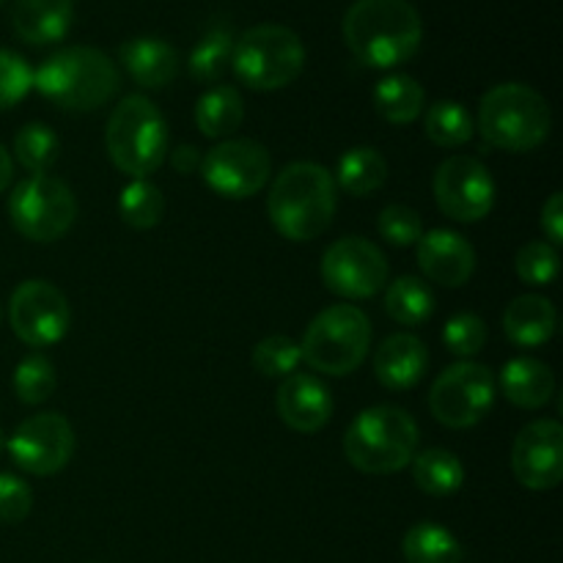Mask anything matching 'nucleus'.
I'll return each mask as SVG.
<instances>
[{
  "label": "nucleus",
  "instance_id": "f257e3e1",
  "mask_svg": "<svg viewBox=\"0 0 563 563\" xmlns=\"http://www.w3.org/2000/svg\"><path fill=\"white\" fill-rule=\"evenodd\" d=\"M341 33L361 64L394 69L418 53L423 22L410 0H355L346 9Z\"/></svg>",
  "mask_w": 563,
  "mask_h": 563
},
{
  "label": "nucleus",
  "instance_id": "f03ea898",
  "mask_svg": "<svg viewBox=\"0 0 563 563\" xmlns=\"http://www.w3.org/2000/svg\"><path fill=\"white\" fill-rule=\"evenodd\" d=\"M339 207L333 174L317 163L286 165L267 196L269 223L291 242H311L330 229Z\"/></svg>",
  "mask_w": 563,
  "mask_h": 563
},
{
  "label": "nucleus",
  "instance_id": "7ed1b4c3",
  "mask_svg": "<svg viewBox=\"0 0 563 563\" xmlns=\"http://www.w3.org/2000/svg\"><path fill=\"white\" fill-rule=\"evenodd\" d=\"M121 75L97 47H64L33 71V88L64 110L91 113L119 93Z\"/></svg>",
  "mask_w": 563,
  "mask_h": 563
},
{
  "label": "nucleus",
  "instance_id": "20e7f679",
  "mask_svg": "<svg viewBox=\"0 0 563 563\" xmlns=\"http://www.w3.org/2000/svg\"><path fill=\"white\" fill-rule=\"evenodd\" d=\"M418 423L396 405L363 410L344 434V454L352 467L368 476L405 471L418 451Z\"/></svg>",
  "mask_w": 563,
  "mask_h": 563
},
{
  "label": "nucleus",
  "instance_id": "39448f33",
  "mask_svg": "<svg viewBox=\"0 0 563 563\" xmlns=\"http://www.w3.org/2000/svg\"><path fill=\"white\" fill-rule=\"evenodd\" d=\"M553 126L548 99L526 82H500L478 104V132L500 152H533Z\"/></svg>",
  "mask_w": 563,
  "mask_h": 563
},
{
  "label": "nucleus",
  "instance_id": "423d86ee",
  "mask_svg": "<svg viewBox=\"0 0 563 563\" xmlns=\"http://www.w3.org/2000/svg\"><path fill=\"white\" fill-rule=\"evenodd\" d=\"M104 143L121 174L148 179L168 157V124L152 99L130 93L115 104Z\"/></svg>",
  "mask_w": 563,
  "mask_h": 563
},
{
  "label": "nucleus",
  "instance_id": "0eeeda50",
  "mask_svg": "<svg viewBox=\"0 0 563 563\" xmlns=\"http://www.w3.org/2000/svg\"><path fill=\"white\" fill-rule=\"evenodd\" d=\"M306 66V44L291 27L264 22L240 33L231 53V69L253 91L291 86Z\"/></svg>",
  "mask_w": 563,
  "mask_h": 563
},
{
  "label": "nucleus",
  "instance_id": "6e6552de",
  "mask_svg": "<svg viewBox=\"0 0 563 563\" xmlns=\"http://www.w3.org/2000/svg\"><path fill=\"white\" fill-rule=\"evenodd\" d=\"M372 322L357 306H330L313 317L302 335V361L319 374L344 377L352 374L368 355Z\"/></svg>",
  "mask_w": 563,
  "mask_h": 563
},
{
  "label": "nucleus",
  "instance_id": "1a4fd4ad",
  "mask_svg": "<svg viewBox=\"0 0 563 563\" xmlns=\"http://www.w3.org/2000/svg\"><path fill=\"white\" fill-rule=\"evenodd\" d=\"M77 201L69 185L49 174L27 176L9 196V220L20 236L31 242L60 240L75 225Z\"/></svg>",
  "mask_w": 563,
  "mask_h": 563
},
{
  "label": "nucleus",
  "instance_id": "9d476101",
  "mask_svg": "<svg viewBox=\"0 0 563 563\" xmlns=\"http://www.w3.org/2000/svg\"><path fill=\"white\" fill-rule=\"evenodd\" d=\"M495 390H498V379L493 368L476 361L454 363L434 379L429 410L443 427L471 429L493 410Z\"/></svg>",
  "mask_w": 563,
  "mask_h": 563
},
{
  "label": "nucleus",
  "instance_id": "9b49d317",
  "mask_svg": "<svg viewBox=\"0 0 563 563\" xmlns=\"http://www.w3.org/2000/svg\"><path fill=\"white\" fill-rule=\"evenodd\" d=\"M201 176L212 192L229 201L256 196L273 174V157L251 137H229L201 157Z\"/></svg>",
  "mask_w": 563,
  "mask_h": 563
},
{
  "label": "nucleus",
  "instance_id": "f8f14e48",
  "mask_svg": "<svg viewBox=\"0 0 563 563\" xmlns=\"http://www.w3.org/2000/svg\"><path fill=\"white\" fill-rule=\"evenodd\" d=\"M11 330L22 344L47 350L58 344L71 324V308L64 291L49 280H25L9 300Z\"/></svg>",
  "mask_w": 563,
  "mask_h": 563
},
{
  "label": "nucleus",
  "instance_id": "ddd939ff",
  "mask_svg": "<svg viewBox=\"0 0 563 563\" xmlns=\"http://www.w3.org/2000/svg\"><path fill=\"white\" fill-rule=\"evenodd\" d=\"M495 187L493 174L482 159L471 154H456L449 157L434 174V198L443 209L445 218L456 223H478L487 218L495 207Z\"/></svg>",
  "mask_w": 563,
  "mask_h": 563
},
{
  "label": "nucleus",
  "instance_id": "4468645a",
  "mask_svg": "<svg viewBox=\"0 0 563 563\" xmlns=\"http://www.w3.org/2000/svg\"><path fill=\"white\" fill-rule=\"evenodd\" d=\"M388 258L363 236H344L322 256V280L333 295L366 300L388 286Z\"/></svg>",
  "mask_w": 563,
  "mask_h": 563
},
{
  "label": "nucleus",
  "instance_id": "2eb2a0df",
  "mask_svg": "<svg viewBox=\"0 0 563 563\" xmlns=\"http://www.w3.org/2000/svg\"><path fill=\"white\" fill-rule=\"evenodd\" d=\"M5 451L20 471L31 476H55L75 454V429L60 412H38L14 429Z\"/></svg>",
  "mask_w": 563,
  "mask_h": 563
},
{
  "label": "nucleus",
  "instance_id": "dca6fc26",
  "mask_svg": "<svg viewBox=\"0 0 563 563\" xmlns=\"http://www.w3.org/2000/svg\"><path fill=\"white\" fill-rule=\"evenodd\" d=\"M511 471L528 489H555L563 478V429L559 421H533L511 445Z\"/></svg>",
  "mask_w": 563,
  "mask_h": 563
},
{
  "label": "nucleus",
  "instance_id": "f3484780",
  "mask_svg": "<svg viewBox=\"0 0 563 563\" xmlns=\"http://www.w3.org/2000/svg\"><path fill=\"white\" fill-rule=\"evenodd\" d=\"M416 256L423 275L449 289L465 286L476 273V251L465 236L451 229L423 231Z\"/></svg>",
  "mask_w": 563,
  "mask_h": 563
},
{
  "label": "nucleus",
  "instance_id": "a211bd4d",
  "mask_svg": "<svg viewBox=\"0 0 563 563\" xmlns=\"http://www.w3.org/2000/svg\"><path fill=\"white\" fill-rule=\"evenodd\" d=\"M280 421L302 434H313L333 416V396L330 388L313 374H291L280 383L275 396Z\"/></svg>",
  "mask_w": 563,
  "mask_h": 563
},
{
  "label": "nucleus",
  "instance_id": "6ab92c4d",
  "mask_svg": "<svg viewBox=\"0 0 563 563\" xmlns=\"http://www.w3.org/2000/svg\"><path fill=\"white\" fill-rule=\"evenodd\" d=\"M429 350L418 335L394 333L374 355V374L388 390H410L427 377Z\"/></svg>",
  "mask_w": 563,
  "mask_h": 563
},
{
  "label": "nucleus",
  "instance_id": "aec40b11",
  "mask_svg": "<svg viewBox=\"0 0 563 563\" xmlns=\"http://www.w3.org/2000/svg\"><path fill=\"white\" fill-rule=\"evenodd\" d=\"M119 58L126 75L146 91H159L179 75V53L157 36H135L121 44Z\"/></svg>",
  "mask_w": 563,
  "mask_h": 563
},
{
  "label": "nucleus",
  "instance_id": "412c9836",
  "mask_svg": "<svg viewBox=\"0 0 563 563\" xmlns=\"http://www.w3.org/2000/svg\"><path fill=\"white\" fill-rule=\"evenodd\" d=\"M75 22V0H14L11 27L33 47L60 42Z\"/></svg>",
  "mask_w": 563,
  "mask_h": 563
},
{
  "label": "nucleus",
  "instance_id": "4be33fe9",
  "mask_svg": "<svg viewBox=\"0 0 563 563\" xmlns=\"http://www.w3.org/2000/svg\"><path fill=\"white\" fill-rule=\"evenodd\" d=\"M559 328V313L555 306L542 295H522L511 300L504 311V330L506 339L515 346H533L548 344Z\"/></svg>",
  "mask_w": 563,
  "mask_h": 563
},
{
  "label": "nucleus",
  "instance_id": "5701e85b",
  "mask_svg": "<svg viewBox=\"0 0 563 563\" xmlns=\"http://www.w3.org/2000/svg\"><path fill=\"white\" fill-rule=\"evenodd\" d=\"M500 394L522 410H539L555 394V374L537 357H515L500 372Z\"/></svg>",
  "mask_w": 563,
  "mask_h": 563
},
{
  "label": "nucleus",
  "instance_id": "b1692460",
  "mask_svg": "<svg viewBox=\"0 0 563 563\" xmlns=\"http://www.w3.org/2000/svg\"><path fill=\"white\" fill-rule=\"evenodd\" d=\"M245 119V102L234 86H212L196 102V126L212 141H229Z\"/></svg>",
  "mask_w": 563,
  "mask_h": 563
},
{
  "label": "nucleus",
  "instance_id": "393cba45",
  "mask_svg": "<svg viewBox=\"0 0 563 563\" xmlns=\"http://www.w3.org/2000/svg\"><path fill=\"white\" fill-rule=\"evenodd\" d=\"M335 187L355 198H366L383 190L388 181V159L374 146H355L341 154L335 165Z\"/></svg>",
  "mask_w": 563,
  "mask_h": 563
},
{
  "label": "nucleus",
  "instance_id": "a878e982",
  "mask_svg": "<svg viewBox=\"0 0 563 563\" xmlns=\"http://www.w3.org/2000/svg\"><path fill=\"white\" fill-rule=\"evenodd\" d=\"M412 482L421 493L434 495V498H449L460 493L465 484V467L454 451L427 449L412 456Z\"/></svg>",
  "mask_w": 563,
  "mask_h": 563
},
{
  "label": "nucleus",
  "instance_id": "bb28decb",
  "mask_svg": "<svg viewBox=\"0 0 563 563\" xmlns=\"http://www.w3.org/2000/svg\"><path fill=\"white\" fill-rule=\"evenodd\" d=\"M427 91L410 75H388L374 88V110L390 124H410L423 113Z\"/></svg>",
  "mask_w": 563,
  "mask_h": 563
},
{
  "label": "nucleus",
  "instance_id": "cd10ccee",
  "mask_svg": "<svg viewBox=\"0 0 563 563\" xmlns=\"http://www.w3.org/2000/svg\"><path fill=\"white\" fill-rule=\"evenodd\" d=\"M385 313L405 328H418L434 313V295L427 280L416 275H401L385 291Z\"/></svg>",
  "mask_w": 563,
  "mask_h": 563
},
{
  "label": "nucleus",
  "instance_id": "c85d7f7f",
  "mask_svg": "<svg viewBox=\"0 0 563 563\" xmlns=\"http://www.w3.org/2000/svg\"><path fill=\"white\" fill-rule=\"evenodd\" d=\"M407 563H462V544L438 522H418L401 539Z\"/></svg>",
  "mask_w": 563,
  "mask_h": 563
},
{
  "label": "nucleus",
  "instance_id": "c756f323",
  "mask_svg": "<svg viewBox=\"0 0 563 563\" xmlns=\"http://www.w3.org/2000/svg\"><path fill=\"white\" fill-rule=\"evenodd\" d=\"M423 132L438 146L460 148L473 141V135H476V121H473L471 110L462 102L440 99L423 115Z\"/></svg>",
  "mask_w": 563,
  "mask_h": 563
},
{
  "label": "nucleus",
  "instance_id": "7c9ffc66",
  "mask_svg": "<svg viewBox=\"0 0 563 563\" xmlns=\"http://www.w3.org/2000/svg\"><path fill=\"white\" fill-rule=\"evenodd\" d=\"M234 33L229 25H212L201 36V42L192 47L187 69L192 80L198 82H218L231 66V53H234Z\"/></svg>",
  "mask_w": 563,
  "mask_h": 563
},
{
  "label": "nucleus",
  "instance_id": "2f4dec72",
  "mask_svg": "<svg viewBox=\"0 0 563 563\" xmlns=\"http://www.w3.org/2000/svg\"><path fill=\"white\" fill-rule=\"evenodd\" d=\"M60 152V141L47 124H25L14 135V157L31 176L47 174Z\"/></svg>",
  "mask_w": 563,
  "mask_h": 563
},
{
  "label": "nucleus",
  "instance_id": "473e14b6",
  "mask_svg": "<svg viewBox=\"0 0 563 563\" xmlns=\"http://www.w3.org/2000/svg\"><path fill=\"white\" fill-rule=\"evenodd\" d=\"M121 220L132 229H154L165 214V196L148 179H132L119 196Z\"/></svg>",
  "mask_w": 563,
  "mask_h": 563
},
{
  "label": "nucleus",
  "instance_id": "72a5a7b5",
  "mask_svg": "<svg viewBox=\"0 0 563 563\" xmlns=\"http://www.w3.org/2000/svg\"><path fill=\"white\" fill-rule=\"evenodd\" d=\"M11 385H14V394L22 405H44L53 396L58 377H55L53 363L38 355V352H33L14 368Z\"/></svg>",
  "mask_w": 563,
  "mask_h": 563
},
{
  "label": "nucleus",
  "instance_id": "f704fd0d",
  "mask_svg": "<svg viewBox=\"0 0 563 563\" xmlns=\"http://www.w3.org/2000/svg\"><path fill=\"white\" fill-rule=\"evenodd\" d=\"M253 368L264 377H291L302 361L300 344L289 335H267L253 346Z\"/></svg>",
  "mask_w": 563,
  "mask_h": 563
},
{
  "label": "nucleus",
  "instance_id": "c9c22d12",
  "mask_svg": "<svg viewBox=\"0 0 563 563\" xmlns=\"http://www.w3.org/2000/svg\"><path fill=\"white\" fill-rule=\"evenodd\" d=\"M561 256L550 242L533 240L517 251L515 269L528 286H550L559 278Z\"/></svg>",
  "mask_w": 563,
  "mask_h": 563
},
{
  "label": "nucleus",
  "instance_id": "e433bc0d",
  "mask_svg": "<svg viewBox=\"0 0 563 563\" xmlns=\"http://www.w3.org/2000/svg\"><path fill=\"white\" fill-rule=\"evenodd\" d=\"M445 350L456 357H473L487 344V322L476 313H456L443 328Z\"/></svg>",
  "mask_w": 563,
  "mask_h": 563
},
{
  "label": "nucleus",
  "instance_id": "4c0bfd02",
  "mask_svg": "<svg viewBox=\"0 0 563 563\" xmlns=\"http://www.w3.org/2000/svg\"><path fill=\"white\" fill-rule=\"evenodd\" d=\"M377 231L388 245L410 247L418 245V240L423 236V220L416 209L394 203V207H385L383 212H379Z\"/></svg>",
  "mask_w": 563,
  "mask_h": 563
},
{
  "label": "nucleus",
  "instance_id": "58836bf2",
  "mask_svg": "<svg viewBox=\"0 0 563 563\" xmlns=\"http://www.w3.org/2000/svg\"><path fill=\"white\" fill-rule=\"evenodd\" d=\"M33 88V69L22 55L0 47V110L14 108Z\"/></svg>",
  "mask_w": 563,
  "mask_h": 563
},
{
  "label": "nucleus",
  "instance_id": "ea45409f",
  "mask_svg": "<svg viewBox=\"0 0 563 563\" xmlns=\"http://www.w3.org/2000/svg\"><path fill=\"white\" fill-rule=\"evenodd\" d=\"M33 509V489L25 478L14 473H0V522L20 526Z\"/></svg>",
  "mask_w": 563,
  "mask_h": 563
},
{
  "label": "nucleus",
  "instance_id": "a19ab883",
  "mask_svg": "<svg viewBox=\"0 0 563 563\" xmlns=\"http://www.w3.org/2000/svg\"><path fill=\"white\" fill-rule=\"evenodd\" d=\"M542 231L550 240V245L559 247L563 242V196L553 192L548 203L542 207Z\"/></svg>",
  "mask_w": 563,
  "mask_h": 563
},
{
  "label": "nucleus",
  "instance_id": "79ce46f5",
  "mask_svg": "<svg viewBox=\"0 0 563 563\" xmlns=\"http://www.w3.org/2000/svg\"><path fill=\"white\" fill-rule=\"evenodd\" d=\"M170 163H174V168L179 170V174H190V170L201 168V154H198L196 146H181L176 148Z\"/></svg>",
  "mask_w": 563,
  "mask_h": 563
},
{
  "label": "nucleus",
  "instance_id": "37998d69",
  "mask_svg": "<svg viewBox=\"0 0 563 563\" xmlns=\"http://www.w3.org/2000/svg\"><path fill=\"white\" fill-rule=\"evenodd\" d=\"M11 176H14V159H11L9 148L0 143V192L11 185Z\"/></svg>",
  "mask_w": 563,
  "mask_h": 563
},
{
  "label": "nucleus",
  "instance_id": "c03bdc74",
  "mask_svg": "<svg viewBox=\"0 0 563 563\" xmlns=\"http://www.w3.org/2000/svg\"><path fill=\"white\" fill-rule=\"evenodd\" d=\"M5 443H9V434H5L3 429H0V454H3V451H5Z\"/></svg>",
  "mask_w": 563,
  "mask_h": 563
},
{
  "label": "nucleus",
  "instance_id": "a18cd8bd",
  "mask_svg": "<svg viewBox=\"0 0 563 563\" xmlns=\"http://www.w3.org/2000/svg\"><path fill=\"white\" fill-rule=\"evenodd\" d=\"M5 3V0H0V5H3Z\"/></svg>",
  "mask_w": 563,
  "mask_h": 563
}]
</instances>
